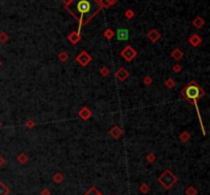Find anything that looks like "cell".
Returning a JSON list of instances; mask_svg holds the SVG:
<instances>
[{
  "label": "cell",
  "instance_id": "6da1fadb",
  "mask_svg": "<svg viewBox=\"0 0 210 195\" xmlns=\"http://www.w3.org/2000/svg\"><path fill=\"white\" fill-rule=\"evenodd\" d=\"M66 8L79 20L80 33V29L82 26L88 23L102 7L100 2L96 0H72V2L68 6H66Z\"/></svg>",
  "mask_w": 210,
  "mask_h": 195
},
{
  "label": "cell",
  "instance_id": "7a4b0ae2",
  "mask_svg": "<svg viewBox=\"0 0 210 195\" xmlns=\"http://www.w3.org/2000/svg\"><path fill=\"white\" fill-rule=\"evenodd\" d=\"M182 95L186 100H188L189 102H191V103L195 105L198 114V118H199V121H200V125H201V128H202L203 135H206V132H205L204 126H203V123H202V118H201V114H200L199 108H198V103H197L198 100L200 98H202V96L205 95V91L198 85L197 82L193 80V81H191L188 84L187 86L184 87V89L182 90Z\"/></svg>",
  "mask_w": 210,
  "mask_h": 195
},
{
  "label": "cell",
  "instance_id": "3957f363",
  "mask_svg": "<svg viewBox=\"0 0 210 195\" xmlns=\"http://www.w3.org/2000/svg\"><path fill=\"white\" fill-rule=\"evenodd\" d=\"M158 182L163 186L166 190L173 187V185L177 182V177L174 175L170 170H165L161 175L158 177Z\"/></svg>",
  "mask_w": 210,
  "mask_h": 195
},
{
  "label": "cell",
  "instance_id": "277c9868",
  "mask_svg": "<svg viewBox=\"0 0 210 195\" xmlns=\"http://www.w3.org/2000/svg\"><path fill=\"white\" fill-rule=\"evenodd\" d=\"M137 55V52H136L135 49H133L131 46H126L125 48L121 51V56L123 58L125 59L126 61H131L134 59V57Z\"/></svg>",
  "mask_w": 210,
  "mask_h": 195
},
{
  "label": "cell",
  "instance_id": "5b68a950",
  "mask_svg": "<svg viewBox=\"0 0 210 195\" xmlns=\"http://www.w3.org/2000/svg\"><path fill=\"white\" fill-rule=\"evenodd\" d=\"M76 61L80 64V66H86L87 64H90V61H91V56L89 55V53H87L86 51H82V52H80V54L77 55Z\"/></svg>",
  "mask_w": 210,
  "mask_h": 195
},
{
  "label": "cell",
  "instance_id": "8992f818",
  "mask_svg": "<svg viewBox=\"0 0 210 195\" xmlns=\"http://www.w3.org/2000/svg\"><path fill=\"white\" fill-rule=\"evenodd\" d=\"M116 38L118 41H127L129 38V32L127 29H119L116 32Z\"/></svg>",
  "mask_w": 210,
  "mask_h": 195
},
{
  "label": "cell",
  "instance_id": "52a82bcc",
  "mask_svg": "<svg viewBox=\"0 0 210 195\" xmlns=\"http://www.w3.org/2000/svg\"><path fill=\"white\" fill-rule=\"evenodd\" d=\"M115 76H116V78H117L120 82H124L126 79L129 77V72L126 71L124 68H120L117 72H116Z\"/></svg>",
  "mask_w": 210,
  "mask_h": 195
},
{
  "label": "cell",
  "instance_id": "ba28073f",
  "mask_svg": "<svg viewBox=\"0 0 210 195\" xmlns=\"http://www.w3.org/2000/svg\"><path fill=\"white\" fill-rule=\"evenodd\" d=\"M147 37H148V39L151 41V42H153V43H156L157 41L161 38V34L159 33L157 30L153 29V30H151L150 32H149L148 35H147Z\"/></svg>",
  "mask_w": 210,
  "mask_h": 195
},
{
  "label": "cell",
  "instance_id": "9c48e42d",
  "mask_svg": "<svg viewBox=\"0 0 210 195\" xmlns=\"http://www.w3.org/2000/svg\"><path fill=\"white\" fill-rule=\"evenodd\" d=\"M78 114H79V117L81 118L83 121H87V119H89L90 117L92 116L91 112L89 110V108H87L86 106H83L81 109L79 110V112H78Z\"/></svg>",
  "mask_w": 210,
  "mask_h": 195
},
{
  "label": "cell",
  "instance_id": "30bf717a",
  "mask_svg": "<svg viewBox=\"0 0 210 195\" xmlns=\"http://www.w3.org/2000/svg\"><path fill=\"white\" fill-rule=\"evenodd\" d=\"M110 135L115 140H118L123 135V131H122V129H121L120 127L115 126V127H113L112 129L110 130Z\"/></svg>",
  "mask_w": 210,
  "mask_h": 195
},
{
  "label": "cell",
  "instance_id": "8fae6325",
  "mask_svg": "<svg viewBox=\"0 0 210 195\" xmlns=\"http://www.w3.org/2000/svg\"><path fill=\"white\" fill-rule=\"evenodd\" d=\"M189 43L192 46H194V47H198L200 44L202 43V39H201V37L199 35L194 34V35H192L189 38Z\"/></svg>",
  "mask_w": 210,
  "mask_h": 195
},
{
  "label": "cell",
  "instance_id": "7c38bea8",
  "mask_svg": "<svg viewBox=\"0 0 210 195\" xmlns=\"http://www.w3.org/2000/svg\"><path fill=\"white\" fill-rule=\"evenodd\" d=\"M68 40H69L72 44H77L80 40H81L80 33L79 32H72V33L68 36Z\"/></svg>",
  "mask_w": 210,
  "mask_h": 195
},
{
  "label": "cell",
  "instance_id": "4fadbf2b",
  "mask_svg": "<svg viewBox=\"0 0 210 195\" xmlns=\"http://www.w3.org/2000/svg\"><path fill=\"white\" fill-rule=\"evenodd\" d=\"M182 56H184V52H182L179 48L173 49V51L171 52V57L175 61H179L182 58Z\"/></svg>",
  "mask_w": 210,
  "mask_h": 195
},
{
  "label": "cell",
  "instance_id": "5bb4252c",
  "mask_svg": "<svg viewBox=\"0 0 210 195\" xmlns=\"http://www.w3.org/2000/svg\"><path fill=\"white\" fill-rule=\"evenodd\" d=\"M192 24L194 25L195 28L197 29H202V27L205 25V20H203L201 16H197V18H195L194 20L192 22Z\"/></svg>",
  "mask_w": 210,
  "mask_h": 195
},
{
  "label": "cell",
  "instance_id": "9a60e30c",
  "mask_svg": "<svg viewBox=\"0 0 210 195\" xmlns=\"http://www.w3.org/2000/svg\"><path fill=\"white\" fill-rule=\"evenodd\" d=\"M116 2H117V0H100V7L109 8L110 6L115 4Z\"/></svg>",
  "mask_w": 210,
  "mask_h": 195
},
{
  "label": "cell",
  "instance_id": "2e32d148",
  "mask_svg": "<svg viewBox=\"0 0 210 195\" xmlns=\"http://www.w3.org/2000/svg\"><path fill=\"white\" fill-rule=\"evenodd\" d=\"M18 162L20 163V165H25L26 162H28V156H27V154L26 153H20V154L18 155Z\"/></svg>",
  "mask_w": 210,
  "mask_h": 195
},
{
  "label": "cell",
  "instance_id": "e0dca14e",
  "mask_svg": "<svg viewBox=\"0 0 210 195\" xmlns=\"http://www.w3.org/2000/svg\"><path fill=\"white\" fill-rule=\"evenodd\" d=\"M52 179H53V181H54V182H55V183L59 184V183H61V182H63V181H64L65 177H64V175H63L61 173L57 172V173H55V174H54V175H53V178H52Z\"/></svg>",
  "mask_w": 210,
  "mask_h": 195
},
{
  "label": "cell",
  "instance_id": "ac0fdd59",
  "mask_svg": "<svg viewBox=\"0 0 210 195\" xmlns=\"http://www.w3.org/2000/svg\"><path fill=\"white\" fill-rule=\"evenodd\" d=\"M10 193L9 188L7 186L3 184V183H0V195H8Z\"/></svg>",
  "mask_w": 210,
  "mask_h": 195
},
{
  "label": "cell",
  "instance_id": "d6986e66",
  "mask_svg": "<svg viewBox=\"0 0 210 195\" xmlns=\"http://www.w3.org/2000/svg\"><path fill=\"white\" fill-rule=\"evenodd\" d=\"M178 138H179V139H180V141H182V142L186 143V142H188L190 139H191V135H190L189 133H188V132L184 131V132H182V134H180V135H179V136H178Z\"/></svg>",
  "mask_w": 210,
  "mask_h": 195
},
{
  "label": "cell",
  "instance_id": "ffe728a7",
  "mask_svg": "<svg viewBox=\"0 0 210 195\" xmlns=\"http://www.w3.org/2000/svg\"><path fill=\"white\" fill-rule=\"evenodd\" d=\"M83 195H102V193L97 190L94 186H92V187H90L89 189L87 190V192H85Z\"/></svg>",
  "mask_w": 210,
  "mask_h": 195
},
{
  "label": "cell",
  "instance_id": "44dd1931",
  "mask_svg": "<svg viewBox=\"0 0 210 195\" xmlns=\"http://www.w3.org/2000/svg\"><path fill=\"white\" fill-rule=\"evenodd\" d=\"M102 35H104V37H105V38H107L108 40H111V39L114 37V35H115V32H114L112 29H107V30L104 32V34H102Z\"/></svg>",
  "mask_w": 210,
  "mask_h": 195
},
{
  "label": "cell",
  "instance_id": "7402d4cb",
  "mask_svg": "<svg viewBox=\"0 0 210 195\" xmlns=\"http://www.w3.org/2000/svg\"><path fill=\"white\" fill-rule=\"evenodd\" d=\"M57 57H59V59L61 61V62H66V61L69 59V55H68V53H67V52H65V51H63V52H59V55H57Z\"/></svg>",
  "mask_w": 210,
  "mask_h": 195
},
{
  "label": "cell",
  "instance_id": "603a6c76",
  "mask_svg": "<svg viewBox=\"0 0 210 195\" xmlns=\"http://www.w3.org/2000/svg\"><path fill=\"white\" fill-rule=\"evenodd\" d=\"M186 194L187 195H197L198 191L194 186H189V187L187 188V190H186Z\"/></svg>",
  "mask_w": 210,
  "mask_h": 195
},
{
  "label": "cell",
  "instance_id": "cb8c5ba5",
  "mask_svg": "<svg viewBox=\"0 0 210 195\" xmlns=\"http://www.w3.org/2000/svg\"><path fill=\"white\" fill-rule=\"evenodd\" d=\"M146 160L148 162H150V163H153L155 160H156V155L154 154V153H149L148 155H147Z\"/></svg>",
  "mask_w": 210,
  "mask_h": 195
},
{
  "label": "cell",
  "instance_id": "d4e9b609",
  "mask_svg": "<svg viewBox=\"0 0 210 195\" xmlns=\"http://www.w3.org/2000/svg\"><path fill=\"white\" fill-rule=\"evenodd\" d=\"M139 191H141L143 194H147V193L150 191V188L147 184H141V187H139Z\"/></svg>",
  "mask_w": 210,
  "mask_h": 195
},
{
  "label": "cell",
  "instance_id": "484cf974",
  "mask_svg": "<svg viewBox=\"0 0 210 195\" xmlns=\"http://www.w3.org/2000/svg\"><path fill=\"white\" fill-rule=\"evenodd\" d=\"M165 86L167 88H173L175 86V82H174L173 79H168L166 82H165Z\"/></svg>",
  "mask_w": 210,
  "mask_h": 195
},
{
  "label": "cell",
  "instance_id": "4316f807",
  "mask_svg": "<svg viewBox=\"0 0 210 195\" xmlns=\"http://www.w3.org/2000/svg\"><path fill=\"white\" fill-rule=\"evenodd\" d=\"M125 16L128 20H131V18L134 16V11H133L132 9H127L125 11Z\"/></svg>",
  "mask_w": 210,
  "mask_h": 195
},
{
  "label": "cell",
  "instance_id": "83f0119b",
  "mask_svg": "<svg viewBox=\"0 0 210 195\" xmlns=\"http://www.w3.org/2000/svg\"><path fill=\"white\" fill-rule=\"evenodd\" d=\"M100 74H102V76L107 77V76H109L110 71H109V68H108L107 66H104V68H100Z\"/></svg>",
  "mask_w": 210,
  "mask_h": 195
},
{
  "label": "cell",
  "instance_id": "f1b7e54d",
  "mask_svg": "<svg viewBox=\"0 0 210 195\" xmlns=\"http://www.w3.org/2000/svg\"><path fill=\"white\" fill-rule=\"evenodd\" d=\"M143 84H145V85H151L152 82H153V80H152L151 77L147 76V77H145V78L143 79Z\"/></svg>",
  "mask_w": 210,
  "mask_h": 195
},
{
  "label": "cell",
  "instance_id": "f546056e",
  "mask_svg": "<svg viewBox=\"0 0 210 195\" xmlns=\"http://www.w3.org/2000/svg\"><path fill=\"white\" fill-rule=\"evenodd\" d=\"M172 70H173L174 73H179V72L182 71V66L178 64H176L175 66H173V68H172Z\"/></svg>",
  "mask_w": 210,
  "mask_h": 195
},
{
  "label": "cell",
  "instance_id": "4dcf8cb0",
  "mask_svg": "<svg viewBox=\"0 0 210 195\" xmlns=\"http://www.w3.org/2000/svg\"><path fill=\"white\" fill-rule=\"evenodd\" d=\"M7 39H8V37H7V36H6V35H5L4 33L1 34V36H0V41H1L2 43H4L5 41L7 40Z\"/></svg>",
  "mask_w": 210,
  "mask_h": 195
},
{
  "label": "cell",
  "instance_id": "1f68e13d",
  "mask_svg": "<svg viewBox=\"0 0 210 195\" xmlns=\"http://www.w3.org/2000/svg\"><path fill=\"white\" fill-rule=\"evenodd\" d=\"M26 125H27V127L28 128H33L34 126H35V123H34L33 121H28Z\"/></svg>",
  "mask_w": 210,
  "mask_h": 195
},
{
  "label": "cell",
  "instance_id": "d6a6232c",
  "mask_svg": "<svg viewBox=\"0 0 210 195\" xmlns=\"http://www.w3.org/2000/svg\"><path fill=\"white\" fill-rule=\"evenodd\" d=\"M41 195H50V191L48 189H43L41 191Z\"/></svg>",
  "mask_w": 210,
  "mask_h": 195
},
{
  "label": "cell",
  "instance_id": "836d02e7",
  "mask_svg": "<svg viewBox=\"0 0 210 195\" xmlns=\"http://www.w3.org/2000/svg\"><path fill=\"white\" fill-rule=\"evenodd\" d=\"M63 2H64L65 6H68V5H69L70 3L72 2V0H63Z\"/></svg>",
  "mask_w": 210,
  "mask_h": 195
},
{
  "label": "cell",
  "instance_id": "e575fe53",
  "mask_svg": "<svg viewBox=\"0 0 210 195\" xmlns=\"http://www.w3.org/2000/svg\"><path fill=\"white\" fill-rule=\"evenodd\" d=\"M3 165H4V160H3L2 157L0 156V167H2Z\"/></svg>",
  "mask_w": 210,
  "mask_h": 195
},
{
  "label": "cell",
  "instance_id": "d590c367",
  "mask_svg": "<svg viewBox=\"0 0 210 195\" xmlns=\"http://www.w3.org/2000/svg\"><path fill=\"white\" fill-rule=\"evenodd\" d=\"M0 66H1V64H0Z\"/></svg>",
  "mask_w": 210,
  "mask_h": 195
}]
</instances>
